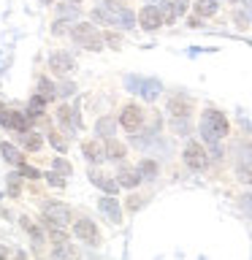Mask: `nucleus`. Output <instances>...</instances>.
<instances>
[{
  "instance_id": "obj_18",
  "label": "nucleus",
  "mask_w": 252,
  "mask_h": 260,
  "mask_svg": "<svg viewBox=\"0 0 252 260\" xmlns=\"http://www.w3.org/2000/svg\"><path fill=\"white\" fill-rule=\"evenodd\" d=\"M138 87H141L138 92H141V95L146 98V101H154V98L160 95V81H154V79H152V81H141Z\"/></svg>"
},
{
  "instance_id": "obj_3",
  "label": "nucleus",
  "mask_w": 252,
  "mask_h": 260,
  "mask_svg": "<svg viewBox=\"0 0 252 260\" xmlns=\"http://www.w3.org/2000/svg\"><path fill=\"white\" fill-rule=\"evenodd\" d=\"M71 36L79 46H87L89 52H101L103 49V36L92 27V24H76V27L71 30Z\"/></svg>"
},
{
  "instance_id": "obj_27",
  "label": "nucleus",
  "mask_w": 252,
  "mask_h": 260,
  "mask_svg": "<svg viewBox=\"0 0 252 260\" xmlns=\"http://www.w3.org/2000/svg\"><path fill=\"white\" fill-rule=\"evenodd\" d=\"M8 192H11L14 198L19 195V174H11V176H8Z\"/></svg>"
},
{
  "instance_id": "obj_8",
  "label": "nucleus",
  "mask_w": 252,
  "mask_h": 260,
  "mask_svg": "<svg viewBox=\"0 0 252 260\" xmlns=\"http://www.w3.org/2000/svg\"><path fill=\"white\" fill-rule=\"evenodd\" d=\"M138 24H141L144 30H158L163 24V14L158 6H144L141 11H138Z\"/></svg>"
},
{
  "instance_id": "obj_31",
  "label": "nucleus",
  "mask_w": 252,
  "mask_h": 260,
  "mask_svg": "<svg viewBox=\"0 0 252 260\" xmlns=\"http://www.w3.org/2000/svg\"><path fill=\"white\" fill-rule=\"evenodd\" d=\"M46 182L52 184V187H62V184H65V179H60L57 174H46Z\"/></svg>"
},
{
  "instance_id": "obj_16",
  "label": "nucleus",
  "mask_w": 252,
  "mask_h": 260,
  "mask_svg": "<svg viewBox=\"0 0 252 260\" xmlns=\"http://www.w3.org/2000/svg\"><path fill=\"white\" fill-rule=\"evenodd\" d=\"M103 152L109 154L111 160H122V157H125V144L114 141V138L109 136V138H106V146H103Z\"/></svg>"
},
{
  "instance_id": "obj_12",
  "label": "nucleus",
  "mask_w": 252,
  "mask_h": 260,
  "mask_svg": "<svg viewBox=\"0 0 252 260\" xmlns=\"http://www.w3.org/2000/svg\"><path fill=\"white\" fill-rule=\"evenodd\" d=\"M168 111L174 114V117L179 119V117H187V114L193 111V103H190V98H171L168 101Z\"/></svg>"
},
{
  "instance_id": "obj_24",
  "label": "nucleus",
  "mask_w": 252,
  "mask_h": 260,
  "mask_svg": "<svg viewBox=\"0 0 252 260\" xmlns=\"http://www.w3.org/2000/svg\"><path fill=\"white\" fill-rule=\"evenodd\" d=\"M98 133H101L103 138H109V136L114 133V119H109V117H106V119H98Z\"/></svg>"
},
{
  "instance_id": "obj_7",
  "label": "nucleus",
  "mask_w": 252,
  "mask_h": 260,
  "mask_svg": "<svg viewBox=\"0 0 252 260\" xmlns=\"http://www.w3.org/2000/svg\"><path fill=\"white\" fill-rule=\"evenodd\" d=\"M73 233L79 236L81 241H87V244H98L101 241V233H98V228L92 219H87V217H81L76 225H73Z\"/></svg>"
},
{
  "instance_id": "obj_30",
  "label": "nucleus",
  "mask_w": 252,
  "mask_h": 260,
  "mask_svg": "<svg viewBox=\"0 0 252 260\" xmlns=\"http://www.w3.org/2000/svg\"><path fill=\"white\" fill-rule=\"evenodd\" d=\"M19 171H22L24 176H30V179H38V176H41L36 168H30V166H22V162H19Z\"/></svg>"
},
{
  "instance_id": "obj_2",
  "label": "nucleus",
  "mask_w": 252,
  "mask_h": 260,
  "mask_svg": "<svg viewBox=\"0 0 252 260\" xmlns=\"http://www.w3.org/2000/svg\"><path fill=\"white\" fill-rule=\"evenodd\" d=\"M201 133H203V138H206L209 144L225 138L228 136V119L223 117V111H217V109H206V111H203V117H201Z\"/></svg>"
},
{
  "instance_id": "obj_34",
  "label": "nucleus",
  "mask_w": 252,
  "mask_h": 260,
  "mask_svg": "<svg viewBox=\"0 0 252 260\" xmlns=\"http://www.w3.org/2000/svg\"><path fill=\"white\" fill-rule=\"evenodd\" d=\"M60 14H62V16H76L79 11H76L73 6H65V8H60Z\"/></svg>"
},
{
  "instance_id": "obj_4",
  "label": "nucleus",
  "mask_w": 252,
  "mask_h": 260,
  "mask_svg": "<svg viewBox=\"0 0 252 260\" xmlns=\"http://www.w3.org/2000/svg\"><path fill=\"white\" fill-rule=\"evenodd\" d=\"M141 122H144V111L138 109L136 103H128L125 109H122L119 114V125L128 130V133H136L138 127H141Z\"/></svg>"
},
{
  "instance_id": "obj_36",
  "label": "nucleus",
  "mask_w": 252,
  "mask_h": 260,
  "mask_svg": "<svg viewBox=\"0 0 252 260\" xmlns=\"http://www.w3.org/2000/svg\"><path fill=\"white\" fill-rule=\"evenodd\" d=\"M231 3H239V0H231Z\"/></svg>"
},
{
  "instance_id": "obj_33",
  "label": "nucleus",
  "mask_w": 252,
  "mask_h": 260,
  "mask_svg": "<svg viewBox=\"0 0 252 260\" xmlns=\"http://www.w3.org/2000/svg\"><path fill=\"white\" fill-rule=\"evenodd\" d=\"M57 117H60V122H68V119H71V109H68V106H60Z\"/></svg>"
},
{
  "instance_id": "obj_9",
  "label": "nucleus",
  "mask_w": 252,
  "mask_h": 260,
  "mask_svg": "<svg viewBox=\"0 0 252 260\" xmlns=\"http://www.w3.org/2000/svg\"><path fill=\"white\" fill-rule=\"evenodd\" d=\"M49 68H52L57 76H65V73H71L73 68H76V62H73V57H71V54L54 52L52 57H49Z\"/></svg>"
},
{
  "instance_id": "obj_25",
  "label": "nucleus",
  "mask_w": 252,
  "mask_h": 260,
  "mask_svg": "<svg viewBox=\"0 0 252 260\" xmlns=\"http://www.w3.org/2000/svg\"><path fill=\"white\" fill-rule=\"evenodd\" d=\"M38 95H44V98H52L54 92H52V81L49 79H41L38 81Z\"/></svg>"
},
{
  "instance_id": "obj_35",
  "label": "nucleus",
  "mask_w": 252,
  "mask_h": 260,
  "mask_svg": "<svg viewBox=\"0 0 252 260\" xmlns=\"http://www.w3.org/2000/svg\"><path fill=\"white\" fill-rule=\"evenodd\" d=\"M3 111H6V109H3V106H0V114H3Z\"/></svg>"
},
{
  "instance_id": "obj_32",
  "label": "nucleus",
  "mask_w": 252,
  "mask_h": 260,
  "mask_svg": "<svg viewBox=\"0 0 252 260\" xmlns=\"http://www.w3.org/2000/svg\"><path fill=\"white\" fill-rule=\"evenodd\" d=\"M54 171H62V174L68 176V174H71V166H68L65 160H54Z\"/></svg>"
},
{
  "instance_id": "obj_23",
  "label": "nucleus",
  "mask_w": 252,
  "mask_h": 260,
  "mask_svg": "<svg viewBox=\"0 0 252 260\" xmlns=\"http://www.w3.org/2000/svg\"><path fill=\"white\" fill-rule=\"evenodd\" d=\"M41 146H44V138H41V136L30 133L27 138H24V149H30V152H38Z\"/></svg>"
},
{
  "instance_id": "obj_10",
  "label": "nucleus",
  "mask_w": 252,
  "mask_h": 260,
  "mask_svg": "<svg viewBox=\"0 0 252 260\" xmlns=\"http://www.w3.org/2000/svg\"><path fill=\"white\" fill-rule=\"evenodd\" d=\"M0 122H3L6 127L16 130V133H30V125H27V117L19 111H3L0 114Z\"/></svg>"
},
{
  "instance_id": "obj_37",
  "label": "nucleus",
  "mask_w": 252,
  "mask_h": 260,
  "mask_svg": "<svg viewBox=\"0 0 252 260\" xmlns=\"http://www.w3.org/2000/svg\"><path fill=\"white\" fill-rule=\"evenodd\" d=\"M44 3H52V0H44Z\"/></svg>"
},
{
  "instance_id": "obj_21",
  "label": "nucleus",
  "mask_w": 252,
  "mask_h": 260,
  "mask_svg": "<svg viewBox=\"0 0 252 260\" xmlns=\"http://www.w3.org/2000/svg\"><path fill=\"white\" fill-rule=\"evenodd\" d=\"M0 152H3V157L8 162H22V154H19V149H16L14 144H0Z\"/></svg>"
},
{
  "instance_id": "obj_28",
  "label": "nucleus",
  "mask_w": 252,
  "mask_h": 260,
  "mask_svg": "<svg viewBox=\"0 0 252 260\" xmlns=\"http://www.w3.org/2000/svg\"><path fill=\"white\" fill-rule=\"evenodd\" d=\"M103 41H109V44H111L114 49H119V44H122V38H119V36H114V32H106Z\"/></svg>"
},
{
  "instance_id": "obj_19",
  "label": "nucleus",
  "mask_w": 252,
  "mask_h": 260,
  "mask_svg": "<svg viewBox=\"0 0 252 260\" xmlns=\"http://www.w3.org/2000/svg\"><path fill=\"white\" fill-rule=\"evenodd\" d=\"M195 11L201 16H214L217 14V0H195Z\"/></svg>"
},
{
  "instance_id": "obj_13",
  "label": "nucleus",
  "mask_w": 252,
  "mask_h": 260,
  "mask_svg": "<svg viewBox=\"0 0 252 260\" xmlns=\"http://www.w3.org/2000/svg\"><path fill=\"white\" fill-rule=\"evenodd\" d=\"M138 182H141V174H138V168H122L119 174H117V184L119 187H136Z\"/></svg>"
},
{
  "instance_id": "obj_22",
  "label": "nucleus",
  "mask_w": 252,
  "mask_h": 260,
  "mask_svg": "<svg viewBox=\"0 0 252 260\" xmlns=\"http://www.w3.org/2000/svg\"><path fill=\"white\" fill-rule=\"evenodd\" d=\"M49 236H52L54 244H65V241H68V233H65L62 225H52V222H49Z\"/></svg>"
},
{
  "instance_id": "obj_29",
  "label": "nucleus",
  "mask_w": 252,
  "mask_h": 260,
  "mask_svg": "<svg viewBox=\"0 0 252 260\" xmlns=\"http://www.w3.org/2000/svg\"><path fill=\"white\" fill-rule=\"evenodd\" d=\"M73 89H76V87H73V84H60V87H57V95L68 98V95H73Z\"/></svg>"
},
{
  "instance_id": "obj_14",
  "label": "nucleus",
  "mask_w": 252,
  "mask_h": 260,
  "mask_svg": "<svg viewBox=\"0 0 252 260\" xmlns=\"http://www.w3.org/2000/svg\"><path fill=\"white\" fill-rule=\"evenodd\" d=\"M81 152H84V157L92 160V162H101V160L106 157L103 146L98 144V141H84V144H81Z\"/></svg>"
},
{
  "instance_id": "obj_15",
  "label": "nucleus",
  "mask_w": 252,
  "mask_h": 260,
  "mask_svg": "<svg viewBox=\"0 0 252 260\" xmlns=\"http://www.w3.org/2000/svg\"><path fill=\"white\" fill-rule=\"evenodd\" d=\"M89 179H92V184H98V187H101V190H106V192H117V182H114V179H109V176H103L101 174V171H92V174H89Z\"/></svg>"
},
{
  "instance_id": "obj_26",
  "label": "nucleus",
  "mask_w": 252,
  "mask_h": 260,
  "mask_svg": "<svg viewBox=\"0 0 252 260\" xmlns=\"http://www.w3.org/2000/svg\"><path fill=\"white\" fill-rule=\"evenodd\" d=\"M49 141H52V146H54L57 152H65V149H68V144H65V138H62V136H57V133H52V136H49Z\"/></svg>"
},
{
  "instance_id": "obj_5",
  "label": "nucleus",
  "mask_w": 252,
  "mask_h": 260,
  "mask_svg": "<svg viewBox=\"0 0 252 260\" xmlns=\"http://www.w3.org/2000/svg\"><path fill=\"white\" fill-rule=\"evenodd\" d=\"M184 162H187V168H193V171H203L206 168V162H209V157H206V149H203L201 144H187L184 146Z\"/></svg>"
},
{
  "instance_id": "obj_6",
  "label": "nucleus",
  "mask_w": 252,
  "mask_h": 260,
  "mask_svg": "<svg viewBox=\"0 0 252 260\" xmlns=\"http://www.w3.org/2000/svg\"><path fill=\"white\" fill-rule=\"evenodd\" d=\"M44 219L46 222H52V225H68V219H71V211L68 206H62V203H46L44 206Z\"/></svg>"
},
{
  "instance_id": "obj_11",
  "label": "nucleus",
  "mask_w": 252,
  "mask_h": 260,
  "mask_svg": "<svg viewBox=\"0 0 252 260\" xmlns=\"http://www.w3.org/2000/svg\"><path fill=\"white\" fill-rule=\"evenodd\" d=\"M101 211H103V214L111 219L114 225H117V222H122V211H119V203H117V198H111V192H109V198H101Z\"/></svg>"
},
{
  "instance_id": "obj_1",
  "label": "nucleus",
  "mask_w": 252,
  "mask_h": 260,
  "mask_svg": "<svg viewBox=\"0 0 252 260\" xmlns=\"http://www.w3.org/2000/svg\"><path fill=\"white\" fill-rule=\"evenodd\" d=\"M92 19L98 22H109V24H119V27H133L136 16L128 6H122V0H103V8H98L92 14Z\"/></svg>"
},
{
  "instance_id": "obj_20",
  "label": "nucleus",
  "mask_w": 252,
  "mask_h": 260,
  "mask_svg": "<svg viewBox=\"0 0 252 260\" xmlns=\"http://www.w3.org/2000/svg\"><path fill=\"white\" fill-rule=\"evenodd\" d=\"M138 174H141V179L158 176V162H154V160H141V162H138Z\"/></svg>"
},
{
  "instance_id": "obj_17",
  "label": "nucleus",
  "mask_w": 252,
  "mask_h": 260,
  "mask_svg": "<svg viewBox=\"0 0 252 260\" xmlns=\"http://www.w3.org/2000/svg\"><path fill=\"white\" fill-rule=\"evenodd\" d=\"M44 103H46V98H44V95L30 98V103H27V117H30V119H38L41 114H44Z\"/></svg>"
}]
</instances>
